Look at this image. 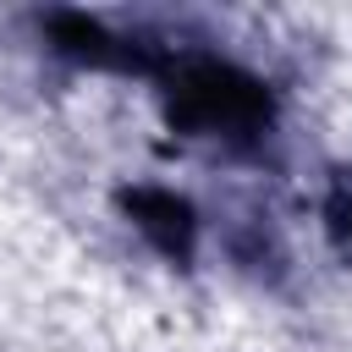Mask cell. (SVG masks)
Wrapping results in <instances>:
<instances>
[{
	"mask_svg": "<svg viewBox=\"0 0 352 352\" xmlns=\"http://www.w3.org/2000/svg\"><path fill=\"white\" fill-rule=\"evenodd\" d=\"M170 110L192 126H253L264 116V88L220 60H192L176 77Z\"/></svg>",
	"mask_w": 352,
	"mask_h": 352,
	"instance_id": "cell-1",
	"label": "cell"
},
{
	"mask_svg": "<svg viewBox=\"0 0 352 352\" xmlns=\"http://www.w3.org/2000/svg\"><path fill=\"white\" fill-rule=\"evenodd\" d=\"M132 209L143 214V231H154L170 253L187 248V231H192V226H187V204H176V198H165V192H138Z\"/></svg>",
	"mask_w": 352,
	"mask_h": 352,
	"instance_id": "cell-2",
	"label": "cell"
},
{
	"mask_svg": "<svg viewBox=\"0 0 352 352\" xmlns=\"http://www.w3.org/2000/svg\"><path fill=\"white\" fill-rule=\"evenodd\" d=\"M330 214H336V226H341V231H352V182H341V192H336Z\"/></svg>",
	"mask_w": 352,
	"mask_h": 352,
	"instance_id": "cell-3",
	"label": "cell"
}]
</instances>
